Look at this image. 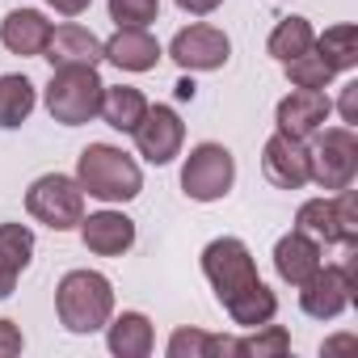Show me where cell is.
I'll return each instance as SVG.
<instances>
[{"instance_id": "obj_1", "label": "cell", "mask_w": 358, "mask_h": 358, "mask_svg": "<svg viewBox=\"0 0 358 358\" xmlns=\"http://www.w3.org/2000/svg\"><path fill=\"white\" fill-rule=\"evenodd\" d=\"M55 312L68 333H97L114 316V282L101 270H68L55 287Z\"/></svg>"}, {"instance_id": "obj_2", "label": "cell", "mask_w": 358, "mask_h": 358, "mask_svg": "<svg viewBox=\"0 0 358 358\" xmlns=\"http://www.w3.org/2000/svg\"><path fill=\"white\" fill-rule=\"evenodd\" d=\"M76 182L97 203H131L143 190L139 164L114 143H89L76 160Z\"/></svg>"}, {"instance_id": "obj_3", "label": "cell", "mask_w": 358, "mask_h": 358, "mask_svg": "<svg viewBox=\"0 0 358 358\" xmlns=\"http://www.w3.org/2000/svg\"><path fill=\"white\" fill-rule=\"evenodd\" d=\"M354 173H358V135H354V127H320L308 143V182L337 194V190L354 186Z\"/></svg>"}, {"instance_id": "obj_4", "label": "cell", "mask_w": 358, "mask_h": 358, "mask_svg": "<svg viewBox=\"0 0 358 358\" xmlns=\"http://www.w3.org/2000/svg\"><path fill=\"white\" fill-rule=\"evenodd\" d=\"M203 274H207V282H211V291L224 308L236 303L245 291H253L262 282L257 262H253V253L241 236H215L203 249Z\"/></svg>"}, {"instance_id": "obj_5", "label": "cell", "mask_w": 358, "mask_h": 358, "mask_svg": "<svg viewBox=\"0 0 358 358\" xmlns=\"http://www.w3.org/2000/svg\"><path fill=\"white\" fill-rule=\"evenodd\" d=\"M101 76L97 68H51V85H47V114L64 127H80L93 122L101 110Z\"/></svg>"}, {"instance_id": "obj_6", "label": "cell", "mask_w": 358, "mask_h": 358, "mask_svg": "<svg viewBox=\"0 0 358 358\" xmlns=\"http://www.w3.org/2000/svg\"><path fill=\"white\" fill-rule=\"evenodd\" d=\"M26 211L30 220L47 224L51 232H72L85 220V190L68 173H43L26 190Z\"/></svg>"}, {"instance_id": "obj_7", "label": "cell", "mask_w": 358, "mask_h": 358, "mask_svg": "<svg viewBox=\"0 0 358 358\" xmlns=\"http://www.w3.org/2000/svg\"><path fill=\"white\" fill-rule=\"evenodd\" d=\"M295 228L308 232L320 245H345V249H354L358 245V199H354V190L345 186L333 199H308L295 211Z\"/></svg>"}, {"instance_id": "obj_8", "label": "cell", "mask_w": 358, "mask_h": 358, "mask_svg": "<svg viewBox=\"0 0 358 358\" xmlns=\"http://www.w3.org/2000/svg\"><path fill=\"white\" fill-rule=\"evenodd\" d=\"M236 182V160L224 143H199L190 148L182 164V190L194 203H220Z\"/></svg>"}, {"instance_id": "obj_9", "label": "cell", "mask_w": 358, "mask_h": 358, "mask_svg": "<svg viewBox=\"0 0 358 358\" xmlns=\"http://www.w3.org/2000/svg\"><path fill=\"white\" fill-rule=\"evenodd\" d=\"M354 291H358V266H354V257L341 262V266H324L320 262V270L308 282H299V308L312 320H337L354 303Z\"/></svg>"}, {"instance_id": "obj_10", "label": "cell", "mask_w": 358, "mask_h": 358, "mask_svg": "<svg viewBox=\"0 0 358 358\" xmlns=\"http://www.w3.org/2000/svg\"><path fill=\"white\" fill-rule=\"evenodd\" d=\"M228 55H232L228 34L215 30V26H203V22L177 30L173 43H169V59L182 72H215V68L228 64Z\"/></svg>"}, {"instance_id": "obj_11", "label": "cell", "mask_w": 358, "mask_h": 358, "mask_svg": "<svg viewBox=\"0 0 358 358\" xmlns=\"http://www.w3.org/2000/svg\"><path fill=\"white\" fill-rule=\"evenodd\" d=\"M135 135V148L148 164H169L182 156V143H186V122L177 118L173 106H148V114L139 118V127L131 131Z\"/></svg>"}, {"instance_id": "obj_12", "label": "cell", "mask_w": 358, "mask_h": 358, "mask_svg": "<svg viewBox=\"0 0 358 358\" xmlns=\"http://www.w3.org/2000/svg\"><path fill=\"white\" fill-rule=\"evenodd\" d=\"M262 173L278 190H303L308 186V143L274 131L262 148Z\"/></svg>"}, {"instance_id": "obj_13", "label": "cell", "mask_w": 358, "mask_h": 358, "mask_svg": "<svg viewBox=\"0 0 358 358\" xmlns=\"http://www.w3.org/2000/svg\"><path fill=\"white\" fill-rule=\"evenodd\" d=\"M329 114H333V101L324 97V89H291V93L278 101L274 122H278V131L291 135V139H312V135L329 122Z\"/></svg>"}, {"instance_id": "obj_14", "label": "cell", "mask_w": 358, "mask_h": 358, "mask_svg": "<svg viewBox=\"0 0 358 358\" xmlns=\"http://www.w3.org/2000/svg\"><path fill=\"white\" fill-rule=\"evenodd\" d=\"M43 59H47L51 68H97L106 55H101V38H97L89 26L68 22V26H55V30H51Z\"/></svg>"}, {"instance_id": "obj_15", "label": "cell", "mask_w": 358, "mask_h": 358, "mask_svg": "<svg viewBox=\"0 0 358 358\" xmlns=\"http://www.w3.org/2000/svg\"><path fill=\"white\" fill-rule=\"evenodd\" d=\"M80 241L97 257H122L135 245V220L122 211H93L80 220Z\"/></svg>"}, {"instance_id": "obj_16", "label": "cell", "mask_w": 358, "mask_h": 358, "mask_svg": "<svg viewBox=\"0 0 358 358\" xmlns=\"http://www.w3.org/2000/svg\"><path fill=\"white\" fill-rule=\"evenodd\" d=\"M320 241H312L308 232H287V236H278V245H274V270H278V278L282 282H291V287H299V282H308L316 270H320Z\"/></svg>"}, {"instance_id": "obj_17", "label": "cell", "mask_w": 358, "mask_h": 358, "mask_svg": "<svg viewBox=\"0 0 358 358\" xmlns=\"http://www.w3.org/2000/svg\"><path fill=\"white\" fill-rule=\"evenodd\" d=\"M101 55L114 68H122V72H152L164 51H160V43L148 30H118V34H110L101 43Z\"/></svg>"}, {"instance_id": "obj_18", "label": "cell", "mask_w": 358, "mask_h": 358, "mask_svg": "<svg viewBox=\"0 0 358 358\" xmlns=\"http://www.w3.org/2000/svg\"><path fill=\"white\" fill-rule=\"evenodd\" d=\"M51 30H55V26H51L38 9H13L5 22H0V43H5V51L30 59V55H43V51H47Z\"/></svg>"}, {"instance_id": "obj_19", "label": "cell", "mask_w": 358, "mask_h": 358, "mask_svg": "<svg viewBox=\"0 0 358 358\" xmlns=\"http://www.w3.org/2000/svg\"><path fill=\"white\" fill-rule=\"evenodd\" d=\"M106 345L118 358H148L156 345V329L143 312H122L106 320Z\"/></svg>"}, {"instance_id": "obj_20", "label": "cell", "mask_w": 358, "mask_h": 358, "mask_svg": "<svg viewBox=\"0 0 358 358\" xmlns=\"http://www.w3.org/2000/svg\"><path fill=\"white\" fill-rule=\"evenodd\" d=\"M30 257H34V232L26 224H0V299L13 295Z\"/></svg>"}, {"instance_id": "obj_21", "label": "cell", "mask_w": 358, "mask_h": 358, "mask_svg": "<svg viewBox=\"0 0 358 358\" xmlns=\"http://www.w3.org/2000/svg\"><path fill=\"white\" fill-rule=\"evenodd\" d=\"M148 97L139 93V89H131V85H106L101 89V110H97V118L106 122V127H114V131H122V135H131L135 127H139V118L148 114Z\"/></svg>"}, {"instance_id": "obj_22", "label": "cell", "mask_w": 358, "mask_h": 358, "mask_svg": "<svg viewBox=\"0 0 358 358\" xmlns=\"http://www.w3.org/2000/svg\"><path fill=\"white\" fill-rule=\"evenodd\" d=\"M38 106V93H34V80L22 76V72H9V76H0V127L13 131L22 127Z\"/></svg>"}, {"instance_id": "obj_23", "label": "cell", "mask_w": 358, "mask_h": 358, "mask_svg": "<svg viewBox=\"0 0 358 358\" xmlns=\"http://www.w3.org/2000/svg\"><path fill=\"white\" fill-rule=\"evenodd\" d=\"M312 51H316L333 72H350V68H358V26H350V22L329 26L324 34H316Z\"/></svg>"}, {"instance_id": "obj_24", "label": "cell", "mask_w": 358, "mask_h": 358, "mask_svg": "<svg viewBox=\"0 0 358 358\" xmlns=\"http://www.w3.org/2000/svg\"><path fill=\"white\" fill-rule=\"evenodd\" d=\"M312 43H316V30H312V22H308V17H282V22L270 30L266 51H270L278 64H287V59H295V55L312 51Z\"/></svg>"}, {"instance_id": "obj_25", "label": "cell", "mask_w": 358, "mask_h": 358, "mask_svg": "<svg viewBox=\"0 0 358 358\" xmlns=\"http://www.w3.org/2000/svg\"><path fill=\"white\" fill-rule=\"evenodd\" d=\"M224 312L232 316L236 329H257V324H270V320L278 316V295H274L266 282H257L253 291H245V295H241L236 303H228Z\"/></svg>"}, {"instance_id": "obj_26", "label": "cell", "mask_w": 358, "mask_h": 358, "mask_svg": "<svg viewBox=\"0 0 358 358\" xmlns=\"http://www.w3.org/2000/svg\"><path fill=\"white\" fill-rule=\"evenodd\" d=\"M291 350V333L282 324H257L253 337H241V358H282Z\"/></svg>"}, {"instance_id": "obj_27", "label": "cell", "mask_w": 358, "mask_h": 358, "mask_svg": "<svg viewBox=\"0 0 358 358\" xmlns=\"http://www.w3.org/2000/svg\"><path fill=\"white\" fill-rule=\"evenodd\" d=\"M287 68V80L295 85V89H324L337 72L316 55V51H303V55H295V59H287L282 64Z\"/></svg>"}, {"instance_id": "obj_28", "label": "cell", "mask_w": 358, "mask_h": 358, "mask_svg": "<svg viewBox=\"0 0 358 358\" xmlns=\"http://www.w3.org/2000/svg\"><path fill=\"white\" fill-rule=\"evenodd\" d=\"M160 17V0H110V22L118 30H148Z\"/></svg>"}, {"instance_id": "obj_29", "label": "cell", "mask_w": 358, "mask_h": 358, "mask_svg": "<svg viewBox=\"0 0 358 358\" xmlns=\"http://www.w3.org/2000/svg\"><path fill=\"white\" fill-rule=\"evenodd\" d=\"M164 350H169V358H215V333L182 324V329H173Z\"/></svg>"}, {"instance_id": "obj_30", "label": "cell", "mask_w": 358, "mask_h": 358, "mask_svg": "<svg viewBox=\"0 0 358 358\" xmlns=\"http://www.w3.org/2000/svg\"><path fill=\"white\" fill-rule=\"evenodd\" d=\"M22 350H26L22 329H17L13 320H0V358H13V354H22Z\"/></svg>"}, {"instance_id": "obj_31", "label": "cell", "mask_w": 358, "mask_h": 358, "mask_svg": "<svg viewBox=\"0 0 358 358\" xmlns=\"http://www.w3.org/2000/svg\"><path fill=\"white\" fill-rule=\"evenodd\" d=\"M337 110H341V122H345V127L358 122V80H350V85L341 89V106H337Z\"/></svg>"}, {"instance_id": "obj_32", "label": "cell", "mask_w": 358, "mask_h": 358, "mask_svg": "<svg viewBox=\"0 0 358 358\" xmlns=\"http://www.w3.org/2000/svg\"><path fill=\"white\" fill-rule=\"evenodd\" d=\"M220 5H224V0H177V9L190 13V17H207V13H215Z\"/></svg>"}, {"instance_id": "obj_33", "label": "cell", "mask_w": 358, "mask_h": 358, "mask_svg": "<svg viewBox=\"0 0 358 358\" xmlns=\"http://www.w3.org/2000/svg\"><path fill=\"white\" fill-rule=\"evenodd\" d=\"M47 5H51L59 17H80V13L93 5V0H47Z\"/></svg>"}, {"instance_id": "obj_34", "label": "cell", "mask_w": 358, "mask_h": 358, "mask_svg": "<svg viewBox=\"0 0 358 358\" xmlns=\"http://www.w3.org/2000/svg\"><path fill=\"white\" fill-rule=\"evenodd\" d=\"M354 345H358V337H354V333H341V337H329L320 350H324V354H333V350H354Z\"/></svg>"}, {"instance_id": "obj_35", "label": "cell", "mask_w": 358, "mask_h": 358, "mask_svg": "<svg viewBox=\"0 0 358 358\" xmlns=\"http://www.w3.org/2000/svg\"><path fill=\"white\" fill-rule=\"evenodd\" d=\"M194 89H199V85H194L190 76H182V80H177V85H173V93H177V101H194Z\"/></svg>"}]
</instances>
